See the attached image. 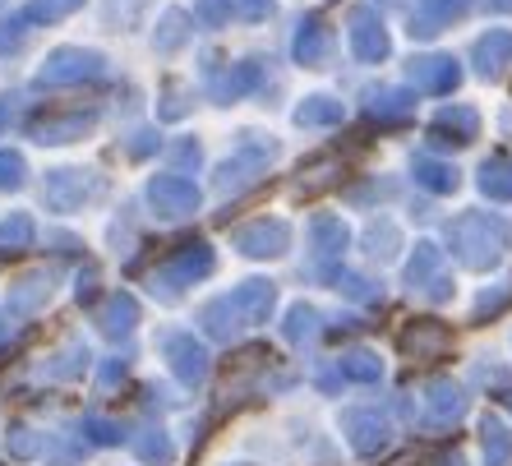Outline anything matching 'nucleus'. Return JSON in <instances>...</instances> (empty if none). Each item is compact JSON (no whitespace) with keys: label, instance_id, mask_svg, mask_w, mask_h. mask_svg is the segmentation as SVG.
I'll list each match as a JSON object with an SVG mask.
<instances>
[{"label":"nucleus","instance_id":"9b49d317","mask_svg":"<svg viewBox=\"0 0 512 466\" xmlns=\"http://www.w3.org/2000/svg\"><path fill=\"white\" fill-rule=\"evenodd\" d=\"M434 139H443V144H448V139H457V144H466V139H471V134H476V111L471 107H453V111H439V120H434Z\"/></svg>","mask_w":512,"mask_h":466},{"label":"nucleus","instance_id":"6ab92c4d","mask_svg":"<svg viewBox=\"0 0 512 466\" xmlns=\"http://www.w3.org/2000/svg\"><path fill=\"white\" fill-rule=\"evenodd\" d=\"M79 5H84V0H28L24 19L28 24H51V19H60V14H74Z\"/></svg>","mask_w":512,"mask_h":466},{"label":"nucleus","instance_id":"f8f14e48","mask_svg":"<svg viewBox=\"0 0 512 466\" xmlns=\"http://www.w3.org/2000/svg\"><path fill=\"white\" fill-rule=\"evenodd\" d=\"M328 47H333V33H328L319 19H310V24L296 33V56H300V65H319V60L328 56Z\"/></svg>","mask_w":512,"mask_h":466},{"label":"nucleus","instance_id":"cd10ccee","mask_svg":"<svg viewBox=\"0 0 512 466\" xmlns=\"http://www.w3.org/2000/svg\"><path fill=\"white\" fill-rule=\"evenodd\" d=\"M434 263H439V250L434 245H420L416 250V259H411V282H425V277H434Z\"/></svg>","mask_w":512,"mask_h":466},{"label":"nucleus","instance_id":"1a4fd4ad","mask_svg":"<svg viewBox=\"0 0 512 466\" xmlns=\"http://www.w3.org/2000/svg\"><path fill=\"white\" fill-rule=\"evenodd\" d=\"M97 111H70V116H42L33 125V134L42 139V144H60V139H74V134L93 130Z\"/></svg>","mask_w":512,"mask_h":466},{"label":"nucleus","instance_id":"20e7f679","mask_svg":"<svg viewBox=\"0 0 512 466\" xmlns=\"http://www.w3.org/2000/svg\"><path fill=\"white\" fill-rule=\"evenodd\" d=\"M102 74V60L93 56V51H56V56L42 65V84H84V79H97Z\"/></svg>","mask_w":512,"mask_h":466},{"label":"nucleus","instance_id":"a878e982","mask_svg":"<svg viewBox=\"0 0 512 466\" xmlns=\"http://www.w3.org/2000/svg\"><path fill=\"white\" fill-rule=\"evenodd\" d=\"M406 107H411V97H406V93H393V88H388V93H374V102H370L374 116H402Z\"/></svg>","mask_w":512,"mask_h":466},{"label":"nucleus","instance_id":"39448f33","mask_svg":"<svg viewBox=\"0 0 512 466\" xmlns=\"http://www.w3.org/2000/svg\"><path fill=\"white\" fill-rule=\"evenodd\" d=\"M286 240H291L286 222H268V217H259V222H250V227L236 231L240 254H250V259H268V254H282Z\"/></svg>","mask_w":512,"mask_h":466},{"label":"nucleus","instance_id":"4468645a","mask_svg":"<svg viewBox=\"0 0 512 466\" xmlns=\"http://www.w3.org/2000/svg\"><path fill=\"white\" fill-rule=\"evenodd\" d=\"M231 305H236V310L254 323V319H263V314H268V305H273V287H268V282H245V287L231 291Z\"/></svg>","mask_w":512,"mask_h":466},{"label":"nucleus","instance_id":"4be33fe9","mask_svg":"<svg viewBox=\"0 0 512 466\" xmlns=\"http://www.w3.org/2000/svg\"><path fill=\"white\" fill-rule=\"evenodd\" d=\"M134 323V305L125 296H111V305H107V319H102V328H107V333H125V328H130Z\"/></svg>","mask_w":512,"mask_h":466},{"label":"nucleus","instance_id":"f03ea898","mask_svg":"<svg viewBox=\"0 0 512 466\" xmlns=\"http://www.w3.org/2000/svg\"><path fill=\"white\" fill-rule=\"evenodd\" d=\"M453 236H457V250H462V259L466 263H489L494 254H499V240H503V231L489 222V217H480V213H466L462 222L453 227Z\"/></svg>","mask_w":512,"mask_h":466},{"label":"nucleus","instance_id":"393cba45","mask_svg":"<svg viewBox=\"0 0 512 466\" xmlns=\"http://www.w3.org/2000/svg\"><path fill=\"white\" fill-rule=\"evenodd\" d=\"M333 180H337V176H333V167H328V162H319L314 171H305V176H300V194H305V199H314V194L328 190Z\"/></svg>","mask_w":512,"mask_h":466},{"label":"nucleus","instance_id":"bb28decb","mask_svg":"<svg viewBox=\"0 0 512 466\" xmlns=\"http://www.w3.org/2000/svg\"><path fill=\"white\" fill-rule=\"evenodd\" d=\"M171 347H176V365L185 374H199L203 370V351L194 347V342H185V337H171Z\"/></svg>","mask_w":512,"mask_h":466},{"label":"nucleus","instance_id":"412c9836","mask_svg":"<svg viewBox=\"0 0 512 466\" xmlns=\"http://www.w3.org/2000/svg\"><path fill=\"white\" fill-rule=\"evenodd\" d=\"M512 51V37L508 33H494V37H485V42H480V70L485 74H494L503 65L499 56H508Z\"/></svg>","mask_w":512,"mask_h":466},{"label":"nucleus","instance_id":"7ed1b4c3","mask_svg":"<svg viewBox=\"0 0 512 466\" xmlns=\"http://www.w3.org/2000/svg\"><path fill=\"white\" fill-rule=\"evenodd\" d=\"M148 199H153V208L162 217H185L199 208V190H194L185 176H176V171H167V176H157L153 185H148Z\"/></svg>","mask_w":512,"mask_h":466},{"label":"nucleus","instance_id":"2eb2a0df","mask_svg":"<svg viewBox=\"0 0 512 466\" xmlns=\"http://www.w3.org/2000/svg\"><path fill=\"white\" fill-rule=\"evenodd\" d=\"M33 245V222H28L24 213H14L0 222V254H19Z\"/></svg>","mask_w":512,"mask_h":466},{"label":"nucleus","instance_id":"c85d7f7f","mask_svg":"<svg viewBox=\"0 0 512 466\" xmlns=\"http://www.w3.org/2000/svg\"><path fill=\"white\" fill-rule=\"evenodd\" d=\"M512 167H503V162H494V167H485V176H480V185H485L489 194H508L512 190Z\"/></svg>","mask_w":512,"mask_h":466},{"label":"nucleus","instance_id":"6e6552de","mask_svg":"<svg viewBox=\"0 0 512 466\" xmlns=\"http://www.w3.org/2000/svg\"><path fill=\"white\" fill-rule=\"evenodd\" d=\"M411 84L425 88V93H443V88L457 84V65L448 56H425L411 60Z\"/></svg>","mask_w":512,"mask_h":466},{"label":"nucleus","instance_id":"aec40b11","mask_svg":"<svg viewBox=\"0 0 512 466\" xmlns=\"http://www.w3.org/2000/svg\"><path fill=\"white\" fill-rule=\"evenodd\" d=\"M185 33H190L185 14H180V10H167V19H162V28H157V51H176L180 42H185Z\"/></svg>","mask_w":512,"mask_h":466},{"label":"nucleus","instance_id":"5701e85b","mask_svg":"<svg viewBox=\"0 0 512 466\" xmlns=\"http://www.w3.org/2000/svg\"><path fill=\"white\" fill-rule=\"evenodd\" d=\"M194 14H199L208 28H222L231 19V0H194Z\"/></svg>","mask_w":512,"mask_h":466},{"label":"nucleus","instance_id":"f3484780","mask_svg":"<svg viewBox=\"0 0 512 466\" xmlns=\"http://www.w3.org/2000/svg\"><path fill=\"white\" fill-rule=\"evenodd\" d=\"M250 84H259V65H236V70H227L213 88H217V97H222V102H231V97H240Z\"/></svg>","mask_w":512,"mask_h":466},{"label":"nucleus","instance_id":"2f4dec72","mask_svg":"<svg viewBox=\"0 0 512 466\" xmlns=\"http://www.w3.org/2000/svg\"><path fill=\"white\" fill-rule=\"evenodd\" d=\"M291 319H296V323H291V333H310V328H314V310H296V314H291Z\"/></svg>","mask_w":512,"mask_h":466},{"label":"nucleus","instance_id":"b1692460","mask_svg":"<svg viewBox=\"0 0 512 466\" xmlns=\"http://www.w3.org/2000/svg\"><path fill=\"white\" fill-rule=\"evenodd\" d=\"M24 185V157L0 153V190H19Z\"/></svg>","mask_w":512,"mask_h":466},{"label":"nucleus","instance_id":"9d476101","mask_svg":"<svg viewBox=\"0 0 512 466\" xmlns=\"http://www.w3.org/2000/svg\"><path fill=\"white\" fill-rule=\"evenodd\" d=\"M462 5H466V0H420L416 19H411V33L434 37L443 24H448V19H453V14H462Z\"/></svg>","mask_w":512,"mask_h":466},{"label":"nucleus","instance_id":"7c9ffc66","mask_svg":"<svg viewBox=\"0 0 512 466\" xmlns=\"http://www.w3.org/2000/svg\"><path fill=\"white\" fill-rule=\"evenodd\" d=\"M245 19H263V14H273V0H236Z\"/></svg>","mask_w":512,"mask_h":466},{"label":"nucleus","instance_id":"c756f323","mask_svg":"<svg viewBox=\"0 0 512 466\" xmlns=\"http://www.w3.org/2000/svg\"><path fill=\"white\" fill-rule=\"evenodd\" d=\"M393 240H397V231L393 227H374L370 231V254H374V259H388V254H393Z\"/></svg>","mask_w":512,"mask_h":466},{"label":"nucleus","instance_id":"0eeeda50","mask_svg":"<svg viewBox=\"0 0 512 466\" xmlns=\"http://www.w3.org/2000/svg\"><path fill=\"white\" fill-rule=\"evenodd\" d=\"M208 268H213V250H208V245H185V250H176L167 259L162 277H167V282H194V277H203Z\"/></svg>","mask_w":512,"mask_h":466},{"label":"nucleus","instance_id":"423d86ee","mask_svg":"<svg viewBox=\"0 0 512 466\" xmlns=\"http://www.w3.org/2000/svg\"><path fill=\"white\" fill-rule=\"evenodd\" d=\"M346 37H351V51H356L360 60H383V51H388V33H383V24H379V14L374 10L351 14Z\"/></svg>","mask_w":512,"mask_h":466},{"label":"nucleus","instance_id":"a211bd4d","mask_svg":"<svg viewBox=\"0 0 512 466\" xmlns=\"http://www.w3.org/2000/svg\"><path fill=\"white\" fill-rule=\"evenodd\" d=\"M416 180L425 185V190H453L457 185V171L453 167H443V162H434V157H420L416 162Z\"/></svg>","mask_w":512,"mask_h":466},{"label":"nucleus","instance_id":"f257e3e1","mask_svg":"<svg viewBox=\"0 0 512 466\" xmlns=\"http://www.w3.org/2000/svg\"><path fill=\"white\" fill-rule=\"evenodd\" d=\"M102 190V180L97 176H84V171H51L47 185H42V194H47V208H56V213H74V208H84V199H93V194Z\"/></svg>","mask_w":512,"mask_h":466},{"label":"nucleus","instance_id":"dca6fc26","mask_svg":"<svg viewBox=\"0 0 512 466\" xmlns=\"http://www.w3.org/2000/svg\"><path fill=\"white\" fill-rule=\"evenodd\" d=\"M300 125H337L342 120V102L337 97H310L305 107L296 111Z\"/></svg>","mask_w":512,"mask_h":466},{"label":"nucleus","instance_id":"ddd939ff","mask_svg":"<svg viewBox=\"0 0 512 466\" xmlns=\"http://www.w3.org/2000/svg\"><path fill=\"white\" fill-rule=\"evenodd\" d=\"M310 240H314V254H319V259H333V254H342V250H346V227H342V217H314Z\"/></svg>","mask_w":512,"mask_h":466},{"label":"nucleus","instance_id":"473e14b6","mask_svg":"<svg viewBox=\"0 0 512 466\" xmlns=\"http://www.w3.org/2000/svg\"><path fill=\"white\" fill-rule=\"evenodd\" d=\"M351 370H356V374H374V360H365V351H360V356L351 360Z\"/></svg>","mask_w":512,"mask_h":466}]
</instances>
